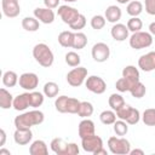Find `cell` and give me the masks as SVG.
Listing matches in <instances>:
<instances>
[{"label":"cell","instance_id":"cell-1","mask_svg":"<svg viewBox=\"0 0 155 155\" xmlns=\"http://www.w3.org/2000/svg\"><path fill=\"white\" fill-rule=\"evenodd\" d=\"M45 120V115L42 111L40 110H30V111H25L23 114H19L18 116L15 117V126L18 130H28L31 128L33 126H38L40 124H42Z\"/></svg>","mask_w":155,"mask_h":155},{"label":"cell","instance_id":"cell-2","mask_svg":"<svg viewBox=\"0 0 155 155\" xmlns=\"http://www.w3.org/2000/svg\"><path fill=\"white\" fill-rule=\"evenodd\" d=\"M33 57L35 58V61L44 68H48L53 64V52L51 51V48L44 44V42H40V44H36L33 48Z\"/></svg>","mask_w":155,"mask_h":155},{"label":"cell","instance_id":"cell-3","mask_svg":"<svg viewBox=\"0 0 155 155\" xmlns=\"http://www.w3.org/2000/svg\"><path fill=\"white\" fill-rule=\"evenodd\" d=\"M108 147L110 153L115 155H127L131 151V144L124 137H110L108 139Z\"/></svg>","mask_w":155,"mask_h":155},{"label":"cell","instance_id":"cell-4","mask_svg":"<svg viewBox=\"0 0 155 155\" xmlns=\"http://www.w3.org/2000/svg\"><path fill=\"white\" fill-rule=\"evenodd\" d=\"M153 35L148 31H136L130 36V46L134 50H142L151 46Z\"/></svg>","mask_w":155,"mask_h":155},{"label":"cell","instance_id":"cell-5","mask_svg":"<svg viewBox=\"0 0 155 155\" xmlns=\"http://www.w3.org/2000/svg\"><path fill=\"white\" fill-rule=\"evenodd\" d=\"M115 113H116V116L119 119L126 121L128 125H136L140 120V113H139V110L136 109V108H133V107H131V105H128V104L122 105Z\"/></svg>","mask_w":155,"mask_h":155},{"label":"cell","instance_id":"cell-6","mask_svg":"<svg viewBox=\"0 0 155 155\" xmlns=\"http://www.w3.org/2000/svg\"><path fill=\"white\" fill-rule=\"evenodd\" d=\"M86 78H87V69L79 65L78 68L71 69L67 74V82L73 87H79L86 81Z\"/></svg>","mask_w":155,"mask_h":155},{"label":"cell","instance_id":"cell-7","mask_svg":"<svg viewBox=\"0 0 155 155\" xmlns=\"http://www.w3.org/2000/svg\"><path fill=\"white\" fill-rule=\"evenodd\" d=\"M85 86L88 91H91L92 93H96V94H102L107 90L105 81L101 76H97V75H91V76L86 78Z\"/></svg>","mask_w":155,"mask_h":155},{"label":"cell","instance_id":"cell-8","mask_svg":"<svg viewBox=\"0 0 155 155\" xmlns=\"http://www.w3.org/2000/svg\"><path fill=\"white\" fill-rule=\"evenodd\" d=\"M57 13L61 17V19L63 21V23H65L68 25H70L71 23H74L75 19H78V17L80 16V12L75 7H71V6H68V5L59 6Z\"/></svg>","mask_w":155,"mask_h":155},{"label":"cell","instance_id":"cell-9","mask_svg":"<svg viewBox=\"0 0 155 155\" xmlns=\"http://www.w3.org/2000/svg\"><path fill=\"white\" fill-rule=\"evenodd\" d=\"M91 54L96 62L103 63V62L108 61V58L110 56V48L104 42H97L93 45V47L91 50Z\"/></svg>","mask_w":155,"mask_h":155},{"label":"cell","instance_id":"cell-10","mask_svg":"<svg viewBox=\"0 0 155 155\" xmlns=\"http://www.w3.org/2000/svg\"><path fill=\"white\" fill-rule=\"evenodd\" d=\"M19 86L27 91H34L39 85V76L35 73H23L18 80Z\"/></svg>","mask_w":155,"mask_h":155},{"label":"cell","instance_id":"cell-11","mask_svg":"<svg viewBox=\"0 0 155 155\" xmlns=\"http://www.w3.org/2000/svg\"><path fill=\"white\" fill-rule=\"evenodd\" d=\"M81 147H82V149L85 151L93 154L99 148H103V140H102V138L99 136L92 134V136L81 138Z\"/></svg>","mask_w":155,"mask_h":155},{"label":"cell","instance_id":"cell-12","mask_svg":"<svg viewBox=\"0 0 155 155\" xmlns=\"http://www.w3.org/2000/svg\"><path fill=\"white\" fill-rule=\"evenodd\" d=\"M2 13L8 18H15L21 13V6L18 0H1Z\"/></svg>","mask_w":155,"mask_h":155},{"label":"cell","instance_id":"cell-13","mask_svg":"<svg viewBox=\"0 0 155 155\" xmlns=\"http://www.w3.org/2000/svg\"><path fill=\"white\" fill-rule=\"evenodd\" d=\"M138 67L143 71H148V73L155 70V51L140 56L138 59Z\"/></svg>","mask_w":155,"mask_h":155},{"label":"cell","instance_id":"cell-14","mask_svg":"<svg viewBox=\"0 0 155 155\" xmlns=\"http://www.w3.org/2000/svg\"><path fill=\"white\" fill-rule=\"evenodd\" d=\"M34 17H36L39 22L44 24H51L54 21V12L48 7H36L34 10Z\"/></svg>","mask_w":155,"mask_h":155},{"label":"cell","instance_id":"cell-15","mask_svg":"<svg viewBox=\"0 0 155 155\" xmlns=\"http://www.w3.org/2000/svg\"><path fill=\"white\" fill-rule=\"evenodd\" d=\"M96 127H94V122L92 120H90L88 117H85L84 120L80 121L79 127H78V133L80 138H85L88 136L94 134Z\"/></svg>","mask_w":155,"mask_h":155},{"label":"cell","instance_id":"cell-16","mask_svg":"<svg viewBox=\"0 0 155 155\" xmlns=\"http://www.w3.org/2000/svg\"><path fill=\"white\" fill-rule=\"evenodd\" d=\"M128 28L127 25L122 24V23H115L111 29H110V34L111 38L116 41H125L128 38Z\"/></svg>","mask_w":155,"mask_h":155},{"label":"cell","instance_id":"cell-17","mask_svg":"<svg viewBox=\"0 0 155 155\" xmlns=\"http://www.w3.org/2000/svg\"><path fill=\"white\" fill-rule=\"evenodd\" d=\"M13 139L18 145H27L33 139V132L30 131V128H28V130L16 128V131L13 133Z\"/></svg>","mask_w":155,"mask_h":155},{"label":"cell","instance_id":"cell-18","mask_svg":"<svg viewBox=\"0 0 155 155\" xmlns=\"http://www.w3.org/2000/svg\"><path fill=\"white\" fill-rule=\"evenodd\" d=\"M28 107H30V94L29 92L21 93L13 98V109L17 111H24Z\"/></svg>","mask_w":155,"mask_h":155},{"label":"cell","instance_id":"cell-19","mask_svg":"<svg viewBox=\"0 0 155 155\" xmlns=\"http://www.w3.org/2000/svg\"><path fill=\"white\" fill-rule=\"evenodd\" d=\"M121 16H122L121 8H120L119 6H116V5H110V6H108L107 10H105V12H104L105 19H107L108 22H110V23H116V22H119L120 18H121Z\"/></svg>","mask_w":155,"mask_h":155},{"label":"cell","instance_id":"cell-20","mask_svg":"<svg viewBox=\"0 0 155 155\" xmlns=\"http://www.w3.org/2000/svg\"><path fill=\"white\" fill-rule=\"evenodd\" d=\"M48 149L44 140L36 139L34 140L29 147V154L30 155H47Z\"/></svg>","mask_w":155,"mask_h":155},{"label":"cell","instance_id":"cell-21","mask_svg":"<svg viewBox=\"0 0 155 155\" xmlns=\"http://www.w3.org/2000/svg\"><path fill=\"white\" fill-rule=\"evenodd\" d=\"M74 36H75V33H73L71 30H64V31L59 33L58 42H59V45L62 47H65V48L73 47V45H74Z\"/></svg>","mask_w":155,"mask_h":155},{"label":"cell","instance_id":"cell-22","mask_svg":"<svg viewBox=\"0 0 155 155\" xmlns=\"http://www.w3.org/2000/svg\"><path fill=\"white\" fill-rule=\"evenodd\" d=\"M51 150L57 155H65V150L68 147V143L63 138H53L51 140Z\"/></svg>","mask_w":155,"mask_h":155},{"label":"cell","instance_id":"cell-23","mask_svg":"<svg viewBox=\"0 0 155 155\" xmlns=\"http://www.w3.org/2000/svg\"><path fill=\"white\" fill-rule=\"evenodd\" d=\"M11 107H13V96L6 88H0V108L10 109Z\"/></svg>","mask_w":155,"mask_h":155},{"label":"cell","instance_id":"cell-24","mask_svg":"<svg viewBox=\"0 0 155 155\" xmlns=\"http://www.w3.org/2000/svg\"><path fill=\"white\" fill-rule=\"evenodd\" d=\"M143 11V4L140 1L137 0H132L127 4L126 6V12L131 16V17H138Z\"/></svg>","mask_w":155,"mask_h":155},{"label":"cell","instance_id":"cell-25","mask_svg":"<svg viewBox=\"0 0 155 155\" xmlns=\"http://www.w3.org/2000/svg\"><path fill=\"white\" fill-rule=\"evenodd\" d=\"M22 27L27 31H36L40 27V22L36 17H24L22 19Z\"/></svg>","mask_w":155,"mask_h":155},{"label":"cell","instance_id":"cell-26","mask_svg":"<svg viewBox=\"0 0 155 155\" xmlns=\"http://www.w3.org/2000/svg\"><path fill=\"white\" fill-rule=\"evenodd\" d=\"M18 80H19L18 75L12 70H7L2 75V84L6 87H15L18 84Z\"/></svg>","mask_w":155,"mask_h":155},{"label":"cell","instance_id":"cell-27","mask_svg":"<svg viewBox=\"0 0 155 155\" xmlns=\"http://www.w3.org/2000/svg\"><path fill=\"white\" fill-rule=\"evenodd\" d=\"M122 76L131 80L132 82L139 81V71L134 65H127L122 69Z\"/></svg>","mask_w":155,"mask_h":155},{"label":"cell","instance_id":"cell-28","mask_svg":"<svg viewBox=\"0 0 155 155\" xmlns=\"http://www.w3.org/2000/svg\"><path fill=\"white\" fill-rule=\"evenodd\" d=\"M108 103H109V107H110L114 111L119 110L122 105L126 104L124 97H122L120 93H113V94H110V97H109V99H108Z\"/></svg>","mask_w":155,"mask_h":155},{"label":"cell","instance_id":"cell-29","mask_svg":"<svg viewBox=\"0 0 155 155\" xmlns=\"http://www.w3.org/2000/svg\"><path fill=\"white\" fill-rule=\"evenodd\" d=\"M137 82H132L131 80L126 79V78H120L116 82H115V87L119 92H130V90L133 87V85H136Z\"/></svg>","mask_w":155,"mask_h":155},{"label":"cell","instance_id":"cell-30","mask_svg":"<svg viewBox=\"0 0 155 155\" xmlns=\"http://www.w3.org/2000/svg\"><path fill=\"white\" fill-rule=\"evenodd\" d=\"M93 114V105L92 103L90 102H80V105H79V109H78V115L80 117H88Z\"/></svg>","mask_w":155,"mask_h":155},{"label":"cell","instance_id":"cell-31","mask_svg":"<svg viewBox=\"0 0 155 155\" xmlns=\"http://www.w3.org/2000/svg\"><path fill=\"white\" fill-rule=\"evenodd\" d=\"M116 113L114 110H103L99 114V120L104 125H114L116 121Z\"/></svg>","mask_w":155,"mask_h":155},{"label":"cell","instance_id":"cell-32","mask_svg":"<svg viewBox=\"0 0 155 155\" xmlns=\"http://www.w3.org/2000/svg\"><path fill=\"white\" fill-rule=\"evenodd\" d=\"M58 92H59V87H58V85H57L56 82L48 81V82H46V84L44 85V94H45L46 97H48V98H54V97H57Z\"/></svg>","mask_w":155,"mask_h":155},{"label":"cell","instance_id":"cell-33","mask_svg":"<svg viewBox=\"0 0 155 155\" xmlns=\"http://www.w3.org/2000/svg\"><path fill=\"white\" fill-rule=\"evenodd\" d=\"M86 45H87V36L84 33H81V31H76L75 33V36H74L73 48H75V50H82Z\"/></svg>","mask_w":155,"mask_h":155},{"label":"cell","instance_id":"cell-34","mask_svg":"<svg viewBox=\"0 0 155 155\" xmlns=\"http://www.w3.org/2000/svg\"><path fill=\"white\" fill-rule=\"evenodd\" d=\"M142 120L147 126H155V109L148 108L143 111Z\"/></svg>","mask_w":155,"mask_h":155},{"label":"cell","instance_id":"cell-35","mask_svg":"<svg viewBox=\"0 0 155 155\" xmlns=\"http://www.w3.org/2000/svg\"><path fill=\"white\" fill-rule=\"evenodd\" d=\"M29 94H30V107L36 109V108H39L44 103V98H45L44 93L36 92V91H30Z\"/></svg>","mask_w":155,"mask_h":155},{"label":"cell","instance_id":"cell-36","mask_svg":"<svg viewBox=\"0 0 155 155\" xmlns=\"http://www.w3.org/2000/svg\"><path fill=\"white\" fill-rule=\"evenodd\" d=\"M114 132L116 133V136H125L128 132V124L121 119H119L117 121L114 122Z\"/></svg>","mask_w":155,"mask_h":155},{"label":"cell","instance_id":"cell-37","mask_svg":"<svg viewBox=\"0 0 155 155\" xmlns=\"http://www.w3.org/2000/svg\"><path fill=\"white\" fill-rule=\"evenodd\" d=\"M68 99L69 97L68 96H59L56 98L54 101V108L58 113H67V105H68Z\"/></svg>","mask_w":155,"mask_h":155},{"label":"cell","instance_id":"cell-38","mask_svg":"<svg viewBox=\"0 0 155 155\" xmlns=\"http://www.w3.org/2000/svg\"><path fill=\"white\" fill-rule=\"evenodd\" d=\"M127 28L132 33H136V31H140L142 27H143V22L140 18L138 17H131L128 21H127Z\"/></svg>","mask_w":155,"mask_h":155},{"label":"cell","instance_id":"cell-39","mask_svg":"<svg viewBox=\"0 0 155 155\" xmlns=\"http://www.w3.org/2000/svg\"><path fill=\"white\" fill-rule=\"evenodd\" d=\"M80 62H81V58H80V56L76 52L70 51V52H68L65 54V63L69 67H79Z\"/></svg>","mask_w":155,"mask_h":155},{"label":"cell","instance_id":"cell-40","mask_svg":"<svg viewBox=\"0 0 155 155\" xmlns=\"http://www.w3.org/2000/svg\"><path fill=\"white\" fill-rule=\"evenodd\" d=\"M145 92H147V88H145V86L140 81H138L136 85H133V87L130 90V93L134 98H142V97H144Z\"/></svg>","mask_w":155,"mask_h":155},{"label":"cell","instance_id":"cell-41","mask_svg":"<svg viewBox=\"0 0 155 155\" xmlns=\"http://www.w3.org/2000/svg\"><path fill=\"white\" fill-rule=\"evenodd\" d=\"M105 17L101 16V15H96L91 18V27L96 30H101L104 25H105Z\"/></svg>","mask_w":155,"mask_h":155},{"label":"cell","instance_id":"cell-42","mask_svg":"<svg viewBox=\"0 0 155 155\" xmlns=\"http://www.w3.org/2000/svg\"><path fill=\"white\" fill-rule=\"evenodd\" d=\"M80 105V101L74 98V97H69L68 99V105H67V113L69 114H78V109Z\"/></svg>","mask_w":155,"mask_h":155},{"label":"cell","instance_id":"cell-43","mask_svg":"<svg viewBox=\"0 0 155 155\" xmlns=\"http://www.w3.org/2000/svg\"><path fill=\"white\" fill-rule=\"evenodd\" d=\"M85 25H86V17H85L84 15L80 13V16L78 17V19H75V22L71 23L69 27H70L71 30H76V31H79V30L84 29Z\"/></svg>","mask_w":155,"mask_h":155},{"label":"cell","instance_id":"cell-44","mask_svg":"<svg viewBox=\"0 0 155 155\" xmlns=\"http://www.w3.org/2000/svg\"><path fill=\"white\" fill-rule=\"evenodd\" d=\"M144 5L147 13L155 16V0H144Z\"/></svg>","mask_w":155,"mask_h":155},{"label":"cell","instance_id":"cell-45","mask_svg":"<svg viewBox=\"0 0 155 155\" xmlns=\"http://www.w3.org/2000/svg\"><path fill=\"white\" fill-rule=\"evenodd\" d=\"M79 147L76 143H68L67 150H65V155H78L79 154Z\"/></svg>","mask_w":155,"mask_h":155},{"label":"cell","instance_id":"cell-46","mask_svg":"<svg viewBox=\"0 0 155 155\" xmlns=\"http://www.w3.org/2000/svg\"><path fill=\"white\" fill-rule=\"evenodd\" d=\"M59 1L61 0H44V4H45V7H48V8H56V7H59Z\"/></svg>","mask_w":155,"mask_h":155},{"label":"cell","instance_id":"cell-47","mask_svg":"<svg viewBox=\"0 0 155 155\" xmlns=\"http://www.w3.org/2000/svg\"><path fill=\"white\" fill-rule=\"evenodd\" d=\"M5 142H6V133H5V130L1 128L0 130V147H4Z\"/></svg>","mask_w":155,"mask_h":155},{"label":"cell","instance_id":"cell-48","mask_svg":"<svg viewBox=\"0 0 155 155\" xmlns=\"http://www.w3.org/2000/svg\"><path fill=\"white\" fill-rule=\"evenodd\" d=\"M108 154V151L104 149V148H99L98 150H96L94 153H93V155H107Z\"/></svg>","mask_w":155,"mask_h":155},{"label":"cell","instance_id":"cell-49","mask_svg":"<svg viewBox=\"0 0 155 155\" xmlns=\"http://www.w3.org/2000/svg\"><path fill=\"white\" fill-rule=\"evenodd\" d=\"M149 33H150L153 36H155V22H151V23L149 24Z\"/></svg>","mask_w":155,"mask_h":155},{"label":"cell","instance_id":"cell-50","mask_svg":"<svg viewBox=\"0 0 155 155\" xmlns=\"http://www.w3.org/2000/svg\"><path fill=\"white\" fill-rule=\"evenodd\" d=\"M130 154H131V155H136V154H138V155H144V151L140 150V149H133V150L130 151Z\"/></svg>","mask_w":155,"mask_h":155},{"label":"cell","instance_id":"cell-51","mask_svg":"<svg viewBox=\"0 0 155 155\" xmlns=\"http://www.w3.org/2000/svg\"><path fill=\"white\" fill-rule=\"evenodd\" d=\"M4 154H6V155H11L10 150H7V149H4V148H1V149H0V155H4Z\"/></svg>","mask_w":155,"mask_h":155},{"label":"cell","instance_id":"cell-52","mask_svg":"<svg viewBox=\"0 0 155 155\" xmlns=\"http://www.w3.org/2000/svg\"><path fill=\"white\" fill-rule=\"evenodd\" d=\"M119 4H128L130 1H132V0H116Z\"/></svg>","mask_w":155,"mask_h":155},{"label":"cell","instance_id":"cell-53","mask_svg":"<svg viewBox=\"0 0 155 155\" xmlns=\"http://www.w3.org/2000/svg\"><path fill=\"white\" fill-rule=\"evenodd\" d=\"M63 1H65V2H75L78 0H63Z\"/></svg>","mask_w":155,"mask_h":155}]
</instances>
